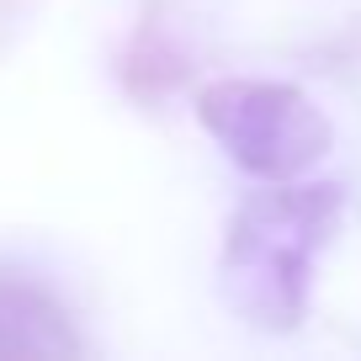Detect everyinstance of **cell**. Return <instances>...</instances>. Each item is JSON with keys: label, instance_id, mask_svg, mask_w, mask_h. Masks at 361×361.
<instances>
[{"label": "cell", "instance_id": "cell-1", "mask_svg": "<svg viewBox=\"0 0 361 361\" xmlns=\"http://www.w3.org/2000/svg\"><path fill=\"white\" fill-rule=\"evenodd\" d=\"M340 186H276L234 207L218 250V298L234 319L266 335H287L308 314L314 266L340 228Z\"/></svg>", "mask_w": 361, "mask_h": 361}, {"label": "cell", "instance_id": "cell-2", "mask_svg": "<svg viewBox=\"0 0 361 361\" xmlns=\"http://www.w3.org/2000/svg\"><path fill=\"white\" fill-rule=\"evenodd\" d=\"M197 117L224 154L260 180H298L329 154V117L282 80H213L197 96Z\"/></svg>", "mask_w": 361, "mask_h": 361}, {"label": "cell", "instance_id": "cell-3", "mask_svg": "<svg viewBox=\"0 0 361 361\" xmlns=\"http://www.w3.org/2000/svg\"><path fill=\"white\" fill-rule=\"evenodd\" d=\"M0 356H80V335L54 293L0 271Z\"/></svg>", "mask_w": 361, "mask_h": 361}, {"label": "cell", "instance_id": "cell-4", "mask_svg": "<svg viewBox=\"0 0 361 361\" xmlns=\"http://www.w3.org/2000/svg\"><path fill=\"white\" fill-rule=\"evenodd\" d=\"M186 80V48H180L176 22L165 16V0H149L133 37L123 48V85L138 102H159Z\"/></svg>", "mask_w": 361, "mask_h": 361}, {"label": "cell", "instance_id": "cell-5", "mask_svg": "<svg viewBox=\"0 0 361 361\" xmlns=\"http://www.w3.org/2000/svg\"><path fill=\"white\" fill-rule=\"evenodd\" d=\"M6 6H11V0H0V16H6Z\"/></svg>", "mask_w": 361, "mask_h": 361}]
</instances>
